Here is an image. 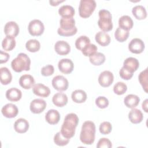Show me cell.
Returning <instances> with one entry per match:
<instances>
[{"instance_id":"7a4b0ae2","label":"cell","mask_w":148,"mask_h":148,"mask_svg":"<svg viewBox=\"0 0 148 148\" xmlns=\"http://www.w3.org/2000/svg\"><path fill=\"white\" fill-rule=\"evenodd\" d=\"M95 125L91 121L83 123L80 134V141L85 145H91L95 140Z\"/></svg>"},{"instance_id":"60d3db41","label":"cell","mask_w":148,"mask_h":148,"mask_svg":"<svg viewBox=\"0 0 148 148\" xmlns=\"http://www.w3.org/2000/svg\"><path fill=\"white\" fill-rule=\"evenodd\" d=\"M95 104L98 108L104 109L109 105V101L106 97L103 96H99L96 98Z\"/></svg>"},{"instance_id":"cb8c5ba5","label":"cell","mask_w":148,"mask_h":148,"mask_svg":"<svg viewBox=\"0 0 148 148\" xmlns=\"http://www.w3.org/2000/svg\"><path fill=\"white\" fill-rule=\"evenodd\" d=\"M96 42L102 46H106L110 42V38L109 34L103 31L98 32L95 36Z\"/></svg>"},{"instance_id":"836d02e7","label":"cell","mask_w":148,"mask_h":148,"mask_svg":"<svg viewBox=\"0 0 148 148\" xmlns=\"http://www.w3.org/2000/svg\"><path fill=\"white\" fill-rule=\"evenodd\" d=\"M25 47L28 51L35 53L39 50L40 44L36 39H30L26 42Z\"/></svg>"},{"instance_id":"8fae6325","label":"cell","mask_w":148,"mask_h":148,"mask_svg":"<svg viewBox=\"0 0 148 148\" xmlns=\"http://www.w3.org/2000/svg\"><path fill=\"white\" fill-rule=\"evenodd\" d=\"M58 67L62 73L69 74L71 73L74 68V65L72 61L68 58H62L58 63Z\"/></svg>"},{"instance_id":"ac0fdd59","label":"cell","mask_w":148,"mask_h":148,"mask_svg":"<svg viewBox=\"0 0 148 148\" xmlns=\"http://www.w3.org/2000/svg\"><path fill=\"white\" fill-rule=\"evenodd\" d=\"M29 126V123L26 119L20 118L14 122V129L19 134H23L26 132L28 131Z\"/></svg>"},{"instance_id":"e0dca14e","label":"cell","mask_w":148,"mask_h":148,"mask_svg":"<svg viewBox=\"0 0 148 148\" xmlns=\"http://www.w3.org/2000/svg\"><path fill=\"white\" fill-rule=\"evenodd\" d=\"M139 66V62L138 60L134 57H128L123 62V67L132 73L136 71Z\"/></svg>"},{"instance_id":"484cf974","label":"cell","mask_w":148,"mask_h":148,"mask_svg":"<svg viewBox=\"0 0 148 148\" xmlns=\"http://www.w3.org/2000/svg\"><path fill=\"white\" fill-rule=\"evenodd\" d=\"M140 98L138 96L134 94H128L124 99L125 105L129 108H134L139 103Z\"/></svg>"},{"instance_id":"ffe728a7","label":"cell","mask_w":148,"mask_h":148,"mask_svg":"<svg viewBox=\"0 0 148 148\" xmlns=\"http://www.w3.org/2000/svg\"><path fill=\"white\" fill-rule=\"evenodd\" d=\"M21 97L22 92L21 90L16 87L10 88L6 92V97L10 101H18L21 98Z\"/></svg>"},{"instance_id":"d4e9b609","label":"cell","mask_w":148,"mask_h":148,"mask_svg":"<svg viewBox=\"0 0 148 148\" xmlns=\"http://www.w3.org/2000/svg\"><path fill=\"white\" fill-rule=\"evenodd\" d=\"M58 13L62 18H72L75 15V9L71 5H65L59 8Z\"/></svg>"},{"instance_id":"5bb4252c","label":"cell","mask_w":148,"mask_h":148,"mask_svg":"<svg viewBox=\"0 0 148 148\" xmlns=\"http://www.w3.org/2000/svg\"><path fill=\"white\" fill-rule=\"evenodd\" d=\"M4 32L6 36L16 37L19 33V27L15 21H9L5 25Z\"/></svg>"},{"instance_id":"74e56055","label":"cell","mask_w":148,"mask_h":148,"mask_svg":"<svg viewBox=\"0 0 148 148\" xmlns=\"http://www.w3.org/2000/svg\"><path fill=\"white\" fill-rule=\"evenodd\" d=\"M147 68H146L139 73L138 76L139 81L146 92H147Z\"/></svg>"},{"instance_id":"e575fe53","label":"cell","mask_w":148,"mask_h":148,"mask_svg":"<svg viewBox=\"0 0 148 148\" xmlns=\"http://www.w3.org/2000/svg\"><path fill=\"white\" fill-rule=\"evenodd\" d=\"M90 43V39L85 35L79 36L75 41V46L78 50H82V49L87 45Z\"/></svg>"},{"instance_id":"ee69618b","label":"cell","mask_w":148,"mask_h":148,"mask_svg":"<svg viewBox=\"0 0 148 148\" xmlns=\"http://www.w3.org/2000/svg\"><path fill=\"white\" fill-rule=\"evenodd\" d=\"M119 75H120V76L123 79L127 80L131 79V77L133 76V73L130 72L129 71H128L127 69H126L123 66L119 71Z\"/></svg>"},{"instance_id":"52a82bcc","label":"cell","mask_w":148,"mask_h":148,"mask_svg":"<svg viewBox=\"0 0 148 148\" xmlns=\"http://www.w3.org/2000/svg\"><path fill=\"white\" fill-rule=\"evenodd\" d=\"M28 32L32 36H40L45 30V27L43 23L38 19L31 21L28 27Z\"/></svg>"},{"instance_id":"4dcf8cb0","label":"cell","mask_w":148,"mask_h":148,"mask_svg":"<svg viewBox=\"0 0 148 148\" xmlns=\"http://www.w3.org/2000/svg\"><path fill=\"white\" fill-rule=\"evenodd\" d=\"M16 46V40L14 37L6 36L2 42V47L5 51H11Z\"/></svg>"},{"instance_id":"5b68a950","label":"cell","mask_w":148,"mask_h":148,"mask_svg":"<svg viewBox=\"0 0 148 148\" xmlns=\"http://www.w3.org/2000/svg\"><path fill=\"white\" fill-rule=\"evenodd\" d=\"M99 20L98 25L103 32H108L112 29L113 23L112 20V14L109 10L101 9L98 12Z\"/></svg>"},{"instance_id":"7dc6e473","label":"cell","mask_w":148,"mask_h":148,"mask_svg":"<svg viewBox=\"0 0 148 148\" xmlns=\"http://www.w3.org/2000/svg\"><path fill=\"white\" fill-rule=\"evenodd\" d=\"M65 1H49V3L51 6H57L60 3L63 2Z\"/></svg>"},{"instance_id":"ab89813d","label":"cell","mask_w":148,"mask_h":148,"mask_svg":"<svg viewBox=\"0 0 148 148\" xmlns=\"http://www.w3.org/2000/svg\"><path fill=\"white\" fill-rule=\"evenodd\" d=\"M99 132L103 135L109 134L112 130V126L110 123L108 121H103L99 125Z\"/></svg>"},{"instance_id":"bcb514c9","label":"cell","mask_w":148,"mask_h":148,"mask_svg":"<svg viewBox=\"0 0 148 148\" xmlns=\"http://www.w3.org/2000/svg\"><path fill=\"white\" fill-rule=\"evenodd\" d=\"M147 99H146L142 103V109L144 110V111L145 112H148V110H147Z\"/></svg>"},{"instance_id":"d6986e66","label":"cell","mask_w":148,"mask_h":148,"mask_svg":"<svg viewBox=\"0 0 148 148\" xmlns=\"http://www.w3.org/2000/svg\"><path fill=\"white\" fill-rule=\"evenodd\" d=\"M19 84L24 89H30L34 86L35 80L32 76L25 74L20 77Z\"/></svg>"},{"instance_id":"603a6c76","label":"cell","mask_w":148,"mask_h":148,"mask_svg":"<svg viewBox=\"0 0 148 148\" xmlns=\"http://www.w3.org/2000/svg\"><path fill=\"white\" fill-rule=\"evenodd\" d=\"M143 118L142 112L138 109L132 108L128 113V119L133 124H138L140 123Z\"/></svg>"},{"instance_id":"4316f807","label":"cell","mask_w":148,"mask_h":148,"mask_svg":"<svg viewBox=\"0 0 148 148\" xmlns=\"http://www.w3.org/2000/svg\"><path fill=\"white\" fill-rule=\"evenodd\" d=\"M134 25V22L132 18L127 15H124L122 16L121 17H120L119 20V27L129 31L131 29Z\"/></svg>"},{"instance_id":"f6af8a7d","label":"cell","mask_w":148,"mask_h":148,"mask_svg":"<svg viewBox=\"0 0 148 148\" xmlns=\"http://www.w3.org/2000/svg\"><path fill=\"white\" fill-rule=\"evenodd\" d=\"M10 56L9 54L7 53L3 52L2 50H0V58H1V63H5L6 62L9 58Z\"/></svg>"},{"instance_id":"8d00e7d4","label":"cell","mask_w":148,"mask_h":148,"mask_svg":"<svg viewBox=\"0 0 148 148\" xmlns=\"http://www.w3.org/2000/svg\"><path fill=\"white\" fill-rule=\"evenodd\" d=\"M81 51L84 56L86 57H90L97 52V47L94 44L89 43L85 46Z\"/></svg>"},{"instance_id":"ba28073f","label":"cell","mask_w":148,"mask_h":148,"mask_svg":"<svg viewBox=\"0 0 148 148\" xmlns=\"http://www.w3.org/2000/svg\"><path fill=\"white\" fill-rule=\"evenodd\" d=\"M51 84L54 89L58 91H64L67 90L69 86L68 80L62 75H57L53 77Z\"/></svg>"},{"instance_id":"2e32d148","label":"cell","mask_w":148,"mask_h":148,"mask_svg":"<svg viewBox=\"0 0 148 148\" xmlns=\"http://www.w3.org/2000/svg\"><path fill=\"white\" fill-rule=\"evenodd\" d=\"M54 50L58 54L64 56L70 52L71 47L66 41L58 40L54 45Z\"/></svg>"},{"instance_id":"1f68e13d","label":"cell","mask_w":148,"mask_h":148,"mask_svg":"<svg viewBox=\"0 0 148 148\" xmlns=\"http://www.w3.org/2000/svg\"><path fill=\"white\" fill-rule=\"evenodd\" d=\"M129 35V31L119 27L116 29L114 32V37L116 39L120 42H123L125 41L128 39Z\"/></svg>"},{"instance_id":"b9f144b4","label":"cell","mask_w":148,"mask_h":148,"mask_svg":"<svg viewBox=\"0 0 148 148\" xmlns=\"http://www.w3.org/2000/svg\"><path fill=\"white\" fill-rule=\"evenodd\" d=\"M112 147L110 140L106 138H101L97 145V148H110Z\"/></svg>"},{"instance_id":"f1b7e54d","label":"cell","mask_w":148,"mask_h":148,"mask_svg":"<svg viewBox=\"0 0 148 148\" xmlns=\"http://www.w3.org/2000/svg\"><path fill=\"white\" fill-rule=\"evenodd\" d=\"M1 83L3 85L9 84L12 80V75L9 69L6 67H2L0 69Z\"/></svg>"},{"instance_id":"f35d334b","label":"cell","mask_w":148,"mask_h":148,"mask_svg":"<svg viewBox=\"0 0 148 148\" xmlns=\"http://www.w3.org/2000/svg\"><path fill=\"white\" fill-rule=\"evenodd\" d=\"M127 90V85L122 82H119L116 83L113 87V91L117 95H122L124 94Z\"/></svg>"},{"instance_id":"4fadbf2b","label":"cell","mask_w":148,"mask_h":148,"mask_svg":"<svg viewBox=\"0 0 148 148\" xmlns=\"http://www.w3.org/2000/svg\"><path fill=\"white\" fill-rule=\"evenodd\" d=\"M1 112L5 117L10 119L14 118L17 115L18 113V109L16 105L9 103L6 104L2 107Z\"/></svg>"},{"instance_id":"277c9868","label":"cell","mask_w":148,"mask_h":148,"mask_svg":"<svg viewBox=\"0 0 148 148\" xmlns=\"http://www.w3.org/2000/svg\"><path fill=\"white\" fill-rule=\"evenodd\" d=\"M30 65L31 60L29 57L23 53H19L11 62L12 68L16 72L29 71L30 69Z\"/></svg>"},{"instance_id":"3957f363","label":"cell","mask_w":148,"mask_h":148,"mask_svg":"<svg viewBox=\"0 0 148 148\" xmlns=\"http://www.w3.org/2000/svg\"><path fill=\"white\" fill-rule=\"evenodd\" d=\"M60 27L58 28L57 33L60 36H70L74 35L77 31L75 26V20L72 18H61L60 21Z\"/></svg>"},{"instance_id":"8992f818","label":"cell","mask_w":148,"mask_h":148,"mask_svg":"<svg viewBox=\"0 0 148 148\" xmlns=\"http://www.w3.org/2000/svg\"><path fill=\"white\" fill-rule=\"evenodd\" d=\"M97 6L94 0H81L79 6V15L82 18H88L94 11Z\"/></svg>"},{"instance_id":"f546056e","label":"cell","mask_w":148,"mask_h":148,"mask_svg":"<svg viewBox=\"0 0 148 148\" xmlns=\"http://www.w3.org/2000/svg\"><path fill=\"white\" fill-rule=\"evenodd\" d=\"M132 13L138 20H143L147 17V12L145 7L142 5H136L132 9Z\"/></svg>"},{"instance_id":"6da1fadb","label":"cell","mask_w":148,"mask_h":148,"mask_svg":"<svg viewBox=\"0 0 148 148\" xmlns=\"http://www.w3.org/2000/svg\"><path fill=\"white\" fill-rule=\"evenodd\" d=\"M79 123V117L73 113L67 114L61 128V134L66 138H72L75 134L76 127Z\"/></svg>"},{"instance_id":"d6a6232c","label":"cell","mask_w":148,"mask_h":148,"mask_svg":"<svg viewBox=\"0 0 148 148\" xmlns=\"http://www.w3.org/2000/svg\"><path fill=\"white\" fill-rule=\"evenodd\" d=\"M90 61L94 65H100L105 61V55L100 52H96L95 54L89 57Z\"/></svg>"},{"instance_id":"7c38bea8","label":"cell","mask_w":148,"mask_h":148,"mask_svg":"<svg viewBox=\"0 0 148 148\" xmlns=\"http://www.w3.org/2000/svg\"><path fill=\"white\" fill-rule=\"evenodd\" d=\"M46 107V102L42 99H35L30 103V110L35 114L42 112Z\"/></svg>"},{"instance_id":"44dd1931","label":"cell","mask_w":148,"mask_h":148,"mask_svg":"<svg viewBox=\"0 0 148 148\" xmlns=\"http://www.w3.org/2000/svg\"><path fill=\"white\" fill-rule=\"evenodd\" d=\"M46 121L50 124H57L60 119V113L55 109H50L45 115Z\"/></svg>"},{"instance_id":"83f0119b","label":"cell","mask_w":148,"mask_h":148,"mask_svg":"<svg viewBox=\"0 0 148 148\" xmlns=\"http://www.w3.org/2000/svg\"><path fill=\"white\" fill-rule=\"evenodd\" d=\"M71 98L72 101L76 103H83L87 99V94L83 90H76L72 92Z\"/></svg>"},{"instance_id":"30bf717a","label":"cell","mask_w":148,"mask_h":148,"mask_svg":"<svg viewBox=\"0 0 148 148\" xmlns=\"http://www.w3.org/2000/svg\"><path fill=\"white\" fill-rule=\"evenodd\" d=\"M128 49L132 53L140 54L145 49V44L140 39L134 38L128 44Z\"/></svg>"},{"instance_id":"7bdbcfd3","label":"cell","mask_w":148,"mask_h":148,"mask_svg":"<svg viewBox=\"0 0 148 148\" xmlns=\"http://www.w3.org/2000/svg\"><path fill=\"white\" fill-rule=\"evenodd\" d=\"M54 72V66L51 65H47L41 69V74L44 76H49L53 74Z\"/></svg>"},{"instance_id":"7402d4cb","label":"cell","mask_w":148,"mask_h":148,"mask_svg":"<svg viewBox=\"0 0 148 148\" xmlns=\"http://www.w3.org/2000/svg\"><path fill=\"white\" fill-rule=\"evenodd\" d=\"M52 102L56 106L62 107L66 105L68 102V97L64 93L57 92L53 95Z\"/></svg>"},{"instance_id":"d590c367","label":"cell","mask_w":148,"mask_h":148,"mask_svg":"<svg viewBox=\"0 0 148 148\" xmlns=\"http://www.w3.org/2000/svg\"><path fill=\"white\" fill-rule=\"evenodd\" d=\"M69 139L68 138H65L61 133V132H57L54 136V143L60 146H64L66 145L69 142Z\"/></svg>"},{"instance_id":"9c48e42d","label":"cell","mask_w":148,"mask_h":148,"mask_svg":"<svg viewBox=\"0 0 148 148\" xmlns=\"http://www.w3.org/2000/svg\"><path fill=\"white\" fill-rule=\"evenodd\" d=\"M114 80V76L112 72L109 71H104L101 72L98 77V82L99 84L103 87L110 86Z\"/></svg>"},{"instance_id":"9a60e30c","label":"cell","mask_w":148,"mask_h":148,"mask_svg":"<svg viewBox=\"0 0 148 148\" xmlns=\"http://www.w3.org/2000/svg\"><path fill=\"white\" fill-rule=\"evenodd\" d=\"M32 91L34 94L37 96L44 98L47 97L50 94V88L47 86L42 83H37L34 84L32 88Z\"/></svg>"}]
</instances>
